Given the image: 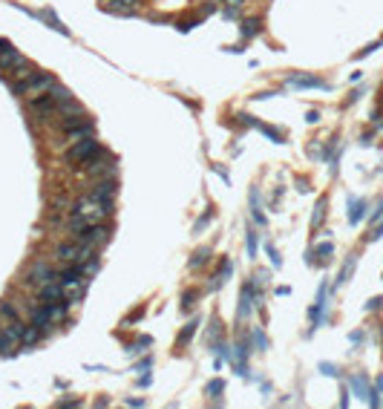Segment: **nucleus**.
Wrapping results in <instances>:
<instances>
[{
    "label": "nucleus",
    "instance_id": "obj_1",
    "mask_svg": "<svg viewBox=\"0 0 383 409\" xmlns=\"http://www.w3.org/2000/svg\"><path fill=\"white\" fill-rule=\"evenodd\" d=\"M95 153H101V144L89 135V139H81V142H72V147L66 150V161H75V164H84L87 159H92Z\"/></svg>",
    "mask_w": 383,
    "mask_h": 409
},
{
    "label": "nucleus",
    "instance_id": "obj_2",
    "mask_svg": "<svg viewBox=\"0 0 383 409\" xmlns=\"http://www.w3.org/2000/svg\"><path fill=\"white\" fill-rule=\"evenodd\" d=\"M75 240L81 242V245H89V248H101V245H107L110 242V228L107 225H89V228H84V231L75 233Z\"/></svg>",
    "mask_w": 383,
    "mask_h": 409
},
{
    "label": "nucleus",
    "instance_id": "obj_3",
    "mask_svg": "<svg viewBox=\"0 0 383 409\" xmlns=\"http://www.w3.org/2000/svg\"><path fill=\"white\" fill-rule=\"evenodd\" d=\"M58 280V271H55L49 262H44V259H38L35 265L29 268V274H26V280L23 283L26 285H32V288H41V285H46V283H55Z\"/></svg>",
    "mask_w": 383,
    "mask_h": 409
},
{
    "label": "nucleus",
    "instance_id": "obj_4",
    "mask_svg": "<svg viewBox=\"0 0 383 409\" xmlns=\"http://www.w3.org/2000/svg\"><path fill=\"white\" fill-rule=\"evenodd\" d=\"M81 167H84V173H87L89 179H101V176H113V170H116V164L110 161V156H107V153L101 150V153H95L92 159H87V161H84Z\"/></svg>",
    "mask_w": 383,
    "mask_h": 409
},
{
    "label": "nucleus",
    "instance_id": "obj_5",
    "mask_svg": "<svg viewBox=\"0 0 383 409\" xmlns=\"http://www.w3.org/2000/svg\"><path fill=\"white\" fill-rule=\"evenodd\" d=\"M29 110H32V116L35 118H49L55 116V110H58V101H55L49 92H44V95H38V98H29Z\"/></svg>",
    "mask_w": 383,
    "mask_h": 409
},
{
    "label": "nucleus",
    "instance_id": "obj_6",
    "mask_svg": "<svg viewBox=\"0 0 383 409\" xmlns=\"http://www.w3.org/2000/svg\"><path fill=\"white\" fill-rule=\"evenodd\" d=\"M116 193H118L116 182H110V179H101L98 185L89 190V199H95V202H113V199H116Z\"/></svg>",
    "mask_w": 383,
    "mask_h": 409
},
{
    "label": "nucleus",
    "instance_id": "obj_7",
    "mask_svg": "<svg viewBox=\"0 0 383 409\" xmlns=\"http://www.w3.org/2000/svg\"><path fill=\"white\" fill-rule=\"evenodd\" d=\"M23 63H26V58L20 55V49H12L9 46V49L0 52V70L3 72H15V70H20Z\"/></svg>",
    "mask_w": 383,
    "mask_h": 409
},
{
    "label": "nucleus",
    "instance_id": "obj_8",
    "mask_svg": "<svg viewBox=\"0 0 383 409\" xmlns=\"http://www.w3.org/2000/svg\"><path fill=\"white\" fill-rule=\"evenodd\" d=\"M38 297L41 302H58V300H66V291H63V285L55 280V283H46L38 288Z\"/></svg>",
    "mask_w": 383,
    "mask_h": 409
},
{
    "label": "nucleus",
    "instance_id": "obj_9",
    "mask_svg": "<svg viewBox=\"0 0 383 409\" xmlns=\"http://www.w3.org/2000/svg\"><path fill=\"white\" fill-rule=\"evenodd\" d=\"M288 87H297V89H329V84L314 75H291L288 78Z\"/></svg>",
    "mask_w": 383,
    "mask_h": 409
},
{
    "label": "nucleus",
    "instance_id": "obj_10",
    "mask_svg": "<svg viewBox=\"0 0 383 409\" xmlns=\"http://www.w3.org/2000/svg\"><path fill=\"white\" fill-rule=\"evenodd\" d=\"M78 242H75V245H58V248H55V259H58V262H66V265H78Z\"/></svg>",
    "mask_w": 383,
    "mask_h": 409
},
{
    "label": "nucleus",
    "instance_id": "obj_11",
    "mask_svg": "<svg viewBox=\"0 0 383 409\" xmlns=\"http://www.w3.org/2000/svg\"><path fill=\"white\" fill-rule=\"evenodd\" d=\"M69 133V144L72 142H81V139H89V135H95V127H92V121H84V124L72 127V130H66Z\"/></svg>",
    "mask_w": 383,
    "mask_h": 409
},
{
    "label": "nucleus",
    "instance_id": "obj_12",
    "mask_svg": "<svg viewBox=\"0 0 383 409\" xmlns=\"http://www.w3.org/2000/svg\"><path fill=\"white\" fill-rule=\"evenodd\" d=\"M41 326H35V323H32V326H26V331H23V340H20V346H35L38 340H41Z\"/></svg>",
    "mask_w": 383,
    "mask_h": 409
},
{
    "label": "nucleus",
    "instance_id": "obj_13",
    "mask_svg": "<svg viewBox=\"0 0 383 409\" xmlns=\"http://www.w3.org/2000/svg\"><path fill=\"white\" fill-rule=\"evenodd\" d=\"M18 346H20V343H15L6 331L0 329V355H15V349H18Z\"/></svg>",
    "mask_w": 383,
    "mask_h": 409
},
{
    "label": "nucleus",
    "instance_id": "obj_14",
    "mask_svg": "<svg viewBox=\"0 0 383 409\" xmlns=\"http://www.w3.org/2000/svg\"><path fill=\"white\" fill-rule=\"evenodd\" d=\"M352 389L360 395V398H366V395H372V389H369V381H366L363 374H355L352 378Z\"/></svg>",
    "mask_w": 383,
    "mask_h": 409
},
{
    "label": "nucleus",
    "instance_id": "obj_15",
    "mask_svg": "<svg viewBox=\"0 0 383 409\" xmlns=\"http://www.w3.org/2000/svg\"><path fill=\"white\" fill-rule=\"evenodd\" d=\"M49 95H52L55 101H58V104H63V101H72V92H69L66 87H61L58 81L52 84V89H49Z\"/></svg>",
    "mask_w": 383,
    "mask_h": 409
},
{
    "label": "nucleus",
    "instance_id": "obj_16",
    "mask_svg": "<svg viewBox=\"0 0 383 409\" xmlns=\"http://www.w3.org/2000/svg\"><path fill=\"white\" fill-rule=\"evenodd\" d=\"M355 265H357V257L355 254H352V257L346 259V265L340 268V274H337V285H343L349 280V277H352V271H355Z\"/></svg>",
    "mask_w": 383,
    "mask_h": 409
},
{
    "label": "nucleus",
    "instance_id": "obj_17",
    "mask_svg": "<svg viewBox=\"0 0 383 409\" xmlns=\"http://www.w3.org/2000/svg\"><path fill=\"white\" fill-rule=\"evenodd\" d=\"M363 211H366V202H363V199H355V202H352V211H349L352 225H357L360 219H363Z\"/></svg>",
    "mask_w": 383,
    "mask_h": 409
},
{
    "label": "nucleus",
    "instance_id": "obj_18",
    "mask_svg": "<svg viewBox=\"0 0 383 409\" xmlns=\"http://www.w3.org/2000/svg\"><path fill=\"white\" fill-rule=\"evenodd\" d=\"M207 259H211V251H207V248H199L196 254H193V259H190V268H202Z\"/></svg>",
    "mask_w": 383,
    "mask_h": 409
},
{
    "label": "nucleus",
    "instance_id": "obj_19",
    "mask_svg": "<svg viewBox=\"0 0 383 409\" xmlns=\"http://www.w3.org/2000/svg\"><path fill=\"white\" fill-rule=\"evenodd\" d=\"M196 326H199V320H190V323H187V326H185V331L179 334V346H185L187 340H190L193 334H196Z\"/></svg>",
    "mask_w": 383,
    "mask_h": 409
},
{
    "label": "nucleus",
    "instance_id": "obj_20",
    "mask_svg": "<svg viewBox=\"0 0 383 409\" xmlns=\"http://www.w3.org/2000/svg\"><path fill=\"white\" fill-rule=\"evenodd\" d=\"M0 317L3 320H18V309L12 302H0Z\"/></svg>",
    "mask_w": 383,
    "mask_h": 409
},
{
    "label": "nucleus",
    "instance_id": "obj_21",
    "mask_svg": "<svg viewBox=\"0 0 383 409\" xmlns=\"http://www.w3.org/2000/svg\"><path fill=\"white\" fill-rule=\"evenodd\" d=\"M259 32V20L254 18V20H242V35L245 38H254Z\"/></svg>",
    "mask_w": 383,
    "mask_h": 409
},
{
    "label": "nucleus",
    "instance_id": "obj_22",
    "mask_svg": "<svg viewBox=\"0 0 383 409\" xmlns=\"http://www.w3.org/2000/svg\"><path fill=\"white\" fill-rule=\"evenodd\" d=\"M138 0H113V9L116 12H133Z\"/></svg>",
    "mask_w": 383,
    "mask_h": 409
},
{
    "label": "nucleus",
    "instance_id": "obj_23",
    "mask_svg": "<svg viewBox=\"0 0 383 409\" xmlns=\"http://www.w3.org/2000/svg\"><path fill=\"white\" fill-rule=\"evenodd\" d=\"M323 216H326V199H320V202H317V208H314V219H311L314 228L323 222Z\"/></svg>",
    "mask_w": 383,
    "mask_h": 409
},
{
    "label": "nucleus",
    "instance_id": "obj_24",
    "mask_svg": "<svg viewBox=\"0 0 383 409\" xmlns=\"http://www.w3.org/2000/svg\"><path fill=\"white\" fill-rule=\"evenodd\" d=\"M15 75H18L20 81H29L32 75H38V70H35V66H29V63H23L20 70H15Z\"/></svg>",
    "mask_w": 383,
    "mask_h": 409
},
{
    "label": "nucleus",
    "instance_id": "obj_25",
    "mask_svg": "<svg viewBox=\"0 0 383 409\" xmlns=\"http://www.w3.org/2000/svg\"><path fill=\"white\" fill-rule=\"evenodd\" d=\"M251 337H254V343L259 346V352H262V349H268V340H265V334H262L259 329H254V331H251Z\"/></svg>",
    "mask_w": 383,
    "mask_h": 409
},
{
    "label": "nucleus",
    "instance_id": "obj_26",
    "mask_svg": "<svg viewBox=\"0 0 383 409\" xmlns=\"http://www.w3.org/2000/svg\"><path fill=\"white\" fill-rule=\"evenodd\" d=\"M222 389H225V383H222V381H211V383H207V395H211V398H216V395H219Z\"/></svg>",
    "mask_w": 383,
    "mask_h": 409
},
{
    "label": "nucleus",
    "instance_id": "obj_27",
    "mask_svg": "<svg viewBox=\"0 0 383 409\" xmlns=\"http://www.w3.org/2000/svg\"><path fill=\"white\" fill-rule=\"evenodd\" d=\"M248 257H257V233H248Z\"/></svg>",
    "mask_w": 383,
    "mask_h": 409
},
{
    "label": "nucleus",
    "instance_id": "obj_28",
    "mask_svg": "<svg viewBox=\"0 0 383 409\" xmlns=\"http://www.w3.org/2000/svg\"><path fill=\"white\" fill-rule=\"evenodd\" d=\"M380 305H383V297H372V300L366 302V312H377Z\"/></svg>",
    "mask_w": 383,
    "mask_h": 409
},
{
    "label": "nucleus",
    "instance_id": "obj_29",
    "mask_svg": "<svg viewBox=\"0 0 383 409\" xmlns=\"http://www.w3.org/2000/svg\"><path fill=\"white\" fill-rule=\"evenodd\" d=\"M193 297H196V291H185V294H182V305L190 309V305H193Z\"/></svg>",
    "mask_w": 383,
    "mask_h": 409
},
{
    "label": "nucleus",
    "instance_id": "obj_30",
    "mask_svg": "<svg viewBox=\"0 0 383 409\" xmlns=\"http://www.w3.org/2000/svg\"><path fill=\"white\" fill-rule=\"evenodd\" d=\"M259 130H262V133H265L268 139H274V142H283V135L276 133V130H271V127H259Z\"/></svg>",
    "mask_w": 383,
    "mask_h": 409
},
{
    "label": "nucleus",
    "instance_id": "obj_31",
    "mask_svg": "<svg viewBox=\"0 0 383 409\" xmlns=\"http://www.w3.org/2000/svg\"><path fill=\"white\" fill-rule=\"evenodd\" d=\"M268 257H271V262H274V265L280 268V262H283V259H280V254L274 251V245H268Z\"/></svg>",
    "mask_w": 383,
    "mask_h": 409
},
{
    "label": "nucleus",
    "instance_id": "obj_32",
    "mask_svg": "<svg viewBox=\"0 0 383 409\" xmlns=\"http://www.w3.org/2000/svg\"><path fill=\"white\" fill-rule=\"evenodd\" d=\"M331 242H326V245H320V248H317V254H320V257H331Z\"/></svg>",
    "mask_w": 383,
    "mask_h": 409
},
{
    "label": "nucleus",
    "instance_id": "obj_33",
    "mask_svg": "<svg viewBox=\"0 0 383 409\" xmlns=\"http://www.w3.org/2000/svg\"><path fill=\"white\" fill-rule=\"evenodd\" d=\"M320 369H323V372H326V374H337V372H334V366H331V363H323Z\"/></svg>",
    "mask_w": 383,
    "mask_h": 409
},
{
    "label": "nucleus",
    "instance_id": "obj_34",
    "mask_svg": "<svg viewBox=\"0 0 383 409\" xmlns=\"http://www.w3.org/2000/svg\"><path fill=\"white\" fill-rule=\"evenodd\" d=\"M308 121H311V124H314V121H320V113H317V110H311V113H308Z\"/></svg>",
    "mask_w": 383,
    "mask_h": 409
},
{
    "label": "nucleus",
    "instance_id": "obj_35",
    "mask_svg": "<svg viewBox=\"0 0 383 409\" xmlns=\"http://www.w3.org/2000/svg\"><path fill=\"white\" fill-rule=\"evenodd\" d=\"M9 46H12L9 41H3V38H0V52H3V49H9Z\"/></svg>",
    "mask_w": 383,
    "mask_h": 409
},
{
    "label": "nucleus",
    "instance_id": "obj_36",
    "mask_svg": "<svg viewBox=\"0 0 383 409\" xmlns=\"http://www.w3.org/2000/svg\"><path fill=\"white\" fill-rule=\"evenodd\" d=\"M225 3H231V6H236V9L242 6V0H225Z\"/></svg>",
    "mask_w": 383,
    "mask_h": 409
},
{
    "label": "nucleus",
    "instance_id": "obj_37",
    "mask_svg": "<svg viewBox=\"0 0 383 409\" xmlns=\"http://www.w3.org/2000/svg\"><path fill=\"white\" fill-rule=\"evenodd\" d=\"M377 392H383V374L377 378Z\"/></svg>",
    "mask_w": 383,
    "mask_h": 409
},
{
    "label": "nucleus",
    "instance_id": "obj_38",
    "mask_svg": "<svg viewBox=\"0 0 383 409\" xmlns=\"http://www.w3.org/2000/svg\"><path fill=\"white\" fill-rule=\"evenodd\" d=\"M380 334H383V329H380Z\"/></svg>",
    "mask_w": 383,
    "mask_h": 409
}]
</instances>
